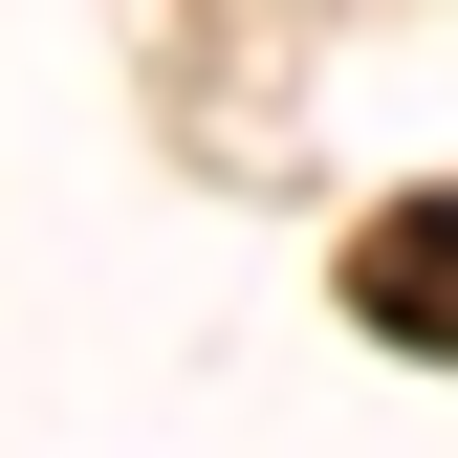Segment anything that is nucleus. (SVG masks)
Segmentation results:
<instances>
[{
	"label": "nucleus",
	"mask_w": 458,
	"mask_h": 458,
	"mask_svg": "<svg viewBox=\"0 0 458 458\" xmlns=\"http://www.w3.org/2000/svg\"><path fill=\"white\" fill-rule=\"evenodd\" d=\"M350 327H371V350H458V175L350 241Z\"/></svg>",
	"instance_id": "obj_1"
}]
</instances>
